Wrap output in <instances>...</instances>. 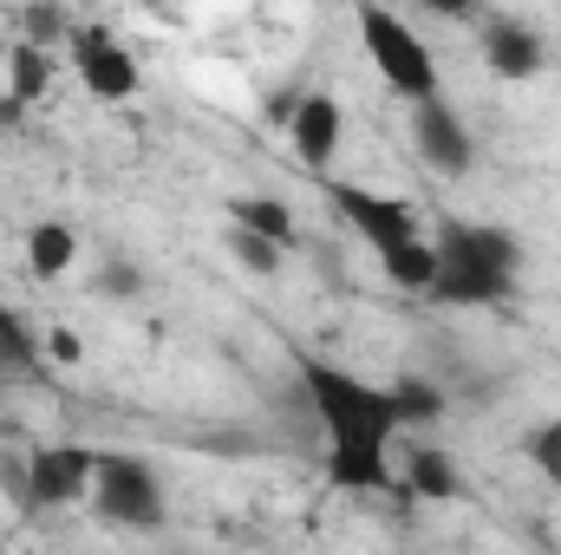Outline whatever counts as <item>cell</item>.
I'll return each mask as SVG.
<instances>
[{"mask_svg": "<svg viewBox=\"0 0 561 555\" xmlns=\"http://www.w3.org/2000/svg\"><path fill=\"white\" fill-rule=\"evenodd\" d=\"M300 386H307V406L327 431V477L340 490H392L399 471H392V438H399V412H392V386H373L346 366H327V360H300Z\"/></svg>", "mask_w": 561, "mask_h": 555, "instance_id": "obj_1", "label": "cell"}, {"mask_svg": "<svg viewBox=\"0 0 561 555\" xmlns=\"http://www.w3.org/2000/svg\"><path fill=\"white\" fill-rule=\"evenodd\" d=\"M437 275H431V301L444 307H503L516 294V269H523V242L503 223H437Z\"/></svg>", "mask_w": 561, "mask_h": 555, "instance_id": "obj_2", "label": "cell"}, {"mask_svg": "<svg viewBox=\"0 0 561 555\" xmlns=\"http://www.w3.org/2000/svg\"><path fill=\"white\" fill-rule=\"evenodd\" d=\"M353 20H359V46H366L373 72H379L399 99H412V105L444 99V86H437V53L412 33V20H399L392 7H359Z\"/></svg>", "mask_w": 561, "mask_h": 555, "instance_id": "obj_3", "label": "cell"}, {"mask_svg": "<svg viewBox=\"0 0 561 555\" xmlns=\"http://www.w3.org/2000/svg\"><path fill=\"white\" fill-rule=\"evenodd\" d=\"M92 510L112 530H157L163 523V484L131 451H99V464H92Z\"/></svg>", "mask_w": 561, "mask_h": 555, "instance_id": "obj_4", "label": "cell"}, {"mask_svg": "<svg viewBox=\"0 0 561 555\" xmlns=\"http://www.w3.org/2000/svg\"><path fill=\"white\" fill-rule=\"evenodd\" d=\"M92 444H39L26 457V510H72L92 497Z\"/></svg>", "mask_w": 561, "mask_h": 555, "instance_id": "obj_5", "label": "cell"}, {"mask_svg": "<svg viewBox=\"0 0 561 555\" xmlns=\"http://www.w3.org/2000/svg\"><path fill=\"white\" fill-rule=\"evenodd\" d=\"M327 203L366 236L373 256H386V249H399V242H419V209H412L405 196H379V190H366V183H333Z\"/></svg>", "mask_w": 561, "mask_h": 555, "instance_id": "obj_6", "label": "cell"}, {"mask_svg": "<svg viewBox=\"0 0 561 555\" xmlns=\"http://www.w3.org/2000/svg\"><path fill=\"white\" fill-rule=\"evenodd\" d=\"M72 66H79V86L92 92V99H105V105H125L131 92L144 86V72H138V59L105 33V26H72Z\"/></svg>", "mask_w": 561, "mask_h": 555, "instance_id": "obj_7", "label": "cell"}, {"mask_svg": "<svg viewBox=\"0 0 561 555\" xmlns=\"http://www.w3.org/2000/svg\"><path fill=\"white\" fill-rule=\"evenodd\" d=\"M412 144H419L424 170H437V177H470V163H477L470 125H463L457 105H444V99L412 105Z\"/></svg>", "mask_w": 561, "mask_h": 555, "instance_id": "obj_8", "label": "cell"}, {"mask_svg": "<svg viewBox=\"0 0 561 555\" xmlns=\"http://www.w3.org/2000/svg\"><path fill=\"white\" fill-rule=\"evenodd\" d=\"M477 39H483V66H490L496 79H510V86H523V79H536V72L549 66L542 33H536L529 20H516V13H490V20L477 26Z\"/></svg>", "mask_w": 561, "mask_h": 555, "instance_id": "obj_9", "label": "cell"}, {"mask_svg": "<svg viewBox=\"0 0 561 555\" xmlns=\"http://www.w3.org/2000/svg\"><path fill=\"white\" fill-rule=\"evenodd\" d=\"M340 138H346V112L333 105V92H300L294 118H287V144L307 170H327L340 157Z\"/></svg>", "mask_w": 561, "mask_h": 555, "instance_id": "obj_10", "label": "cell"}, {"mask_svg": "<svg viewBox=\"0 0 561 555\" xmlns=\"http://www.w3.org/2000/svg\"><path fill=\"white\" fill-rule=\"evenodd\" d=\"M399 484L424 497V503H457L463 497V477H457V457L437 451V444H412L405 464H399Z\"/></svg>", "mask_w": 561, "mask_h": 555, "instance_id": "obj_11", "label": "cell"}, {"mask_svg": "<svg viewBox=\"0 0 561 555\" xmlns=\"http://www.w3.org/2000/svg\"><path fill=\"white\" fill-rule=\"evenodd\" d=\"M229 229H242V236H262V242H275V249H294V242H300V229H294V209H287L280 196H255V190L229 196Z\"/></svg>", "mask_w": 561, "mask_h": 555, "instance_id": "obj_12", "label": "cell"}, {"mask_svg": "<svg viewBox=\"0 0 561 555\" xmlns=\"http://www.w3.org/2000/svg\"><path fill=\"white\" fill-rule=\"evenodd\" d=\"M72 262H79V229L59 223V216H39V223L26 229V269H33V281L72 275Z\"/></svg>", "mask_w": 561, "mask_h": 555, "instance_id": "obj_13", "label": "cell"}, {"mask_svg": "<svg viewBox=\"0 0 561 555\" xmlns=\"http://www.w3.org/2000/svg\"><path fill=\"white\" fill-rule=\"evenodd\" d=\"M379 262H386V281H392V287H405V294H431V275H437V249H431V242H399V249H386V256H379Z\"/></svg>", "mask_w": 561, "mask_h": 555, "instance_id": "obj_14", "label": "cell"}, {"mask_svg": "<svg viewBox=\"0 0 561 555\" xmlns=\"http://www.w3.org/2000/svg\"><path fill=\"white\" fill-rule=\"evenodd\" d=\"M7 86H13V92H7L13 105H33V99H46V86H53V59H46L39 46H26V39H20V46L7 53Z\"/></svg>", "mask_w": 561, "mask_h": 555, "instance_id": "obj_15", "label": "cell"}, {"mask_svg": "<svg viewBox=\"0 0 561 555\" xmlns=\"http://www.w3.org/2000/svg\"><path fill=\"white\" fill-rule=\"evenodd\" d=\"M392 412H399V424H431V418H444V386H431L419 373L392 380Z\"/></svg>", "mask_w": 561, "mask_h": 555, "instance_id": "obj_16", "label": "cell"}, {"mask_svg": "<svg viewBox=\"0 0 561 555\" xmlns=\"http://www.w3.org/2000/svg\"><path fill=\"white\" fill-rule=\"evenodd\" d=\"M229 256H236L249 275H280V262H287V249L262 242V236H242V229H229Z\"/></svg>", "mask_w": 561, "mask_h": 555, "instance_id": "obj_17", "label": "cell"}, {"mask_svg": "<svg viewBox=\"0 0 561 555\" xmlns=\"http://www.w3.org/2000/svg\"><path fill=\"white\" fill-rule=\"evenodd\" d=\"M20 33H26V46H53V39H72V13H59V7H26L20 13Z\"/></svg>", "mask_w": 561, "mask_h": 555, "instance_id": "obj_18", "label": "cell"}, {"mask_svg": "<svg viewBox=\"0 0 561 555\" xmlns=\"http://www.w3.org/2000/svg\"><path fill=\"white\" fill-rule=\"evenodd\" d=\"M529 464H536V471L561 490V412L549 418V424H536V431H529Z\"/></svg>", "mask_w": 561, "mask_h": 555, "instance_id": "obj_19", "label": "cell"}, {"mask_svg": "<svg viewBox=\"0 0 561 555\" xmlns=\"http://www.w3.org/2000/svg\"><path fill=\"white\" fill-rule=\"evenodd\" d=\"M0 366H33V333L20 327V314L0 301Z\"/></svg>", "mask_w": 561, "mask_h": 555, "instance_id": "obj_20", "label": "cell"}, {"mask_svg": "<svg viewBox=\"0 0 561 555\" xmlns=\"http://www.w3.org/2000/svg\"><path fill=\"white\" fill-rule=\"evenodd\" d=\"M99 294H112V301L125 294V301H131V294H144V275L131 262H105V269H99Z\"/></svg>", "mask_w": 561, "mask_h": 555, "instance_id": "obj_21", "label": "cell"}, {"mask_svg": "<svg viewBox=\"0 0 561 555\" xmlns=\"http://www.w3.org/2000/svg\"><path fill=\"white\" fill-rule=\"evenodd\" d=\"M46 353H53L59 366H79V360H85V340H79L72 327H53V333H46Z\"/></svg>", "mask_w": 561, "mask_h": 555, "instance_id": "obj_22", "label": "cell"}, {"mask_svg": "<svg viewBox=\"0 0 561 555\" xmlns=\"http://www.w3.org/2000/svg\"><path fill=\"white\" fill-rule=\"evenodd\" d=\"M0 490H7L13 503H26V464H0Z\"/></svg>", "mask_w": 561, "mask_h": 555, "instance_id": "obj_23", "label": "cell"}, {"mask_svg": "<svg viewBox=\"0 0 561 555\" xmlns=\"http://www.w3.org/2000/svg\"><path fill=\"white\" fill-rule=\"evenodd\" d=\"M13 112H20V105H13V99H0V132L13 125Z\"/></svg>", "mask_w": 561, "mask_h": 555, "instance_id": "obj_24", "label": "cell"}, {"mask_svg": "<svg viewBox=\"0 0 561 555\" xmlns=\"http://www.w3.org/2000/svg\"><path fill=\"white\" fill-rule=\"evenodd\" d=\"M0 373H7V366H0Z\"/></svg>", "mask_w": 561, "mask_h": 555, "instance_id": "obj_25", "label": "cell"}, {"mask_svg": "<svg viewBox=\"0 0 561 555\" xmlns=\"http://www.w3.org/2000/svg\"><path fill=\"white\" fill-rule=\"evenodd\" d=\"M0 555H7V550H0Z\"/></svg>", "mask_w": 561, "mask_h": 555, "instance_id": "obj_26", "label": "cell"}]
</instances>
